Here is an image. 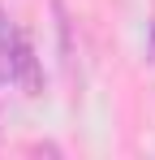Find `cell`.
Listing matches in <instances>:
<instances>
[{
  "label": "cell",
  "mask_w": 155,
  "mask_h": 160,
  "mask_svg": "<svg viewBox=\"0 0 155 160\" xmlns=\"http://www.w3.org/2000/svg\"><path fill=\"white\" fill-rule=\"evenodd\" d=\"M13 82L22 87L26 95H43V74H39V56L30 48L22 30H17V43H13Z\"/></svg>",
  "instance_id": "cell-1"
},
{
  "label": "cell",
  "mask_w": 155,
  "mask_h": 160,
  "mask_svg": "<svg viewBox=\"0 0 155 160\" xmlns=\"http://www.w3.org/2000/svg\"><path fill=\"white\" fill-rule=\"evenodd\" d=\"M13 43H17V30L0 13V82H13Z\"/></svg>",
  "instance_id": "cell-2"
}]
</instances>
